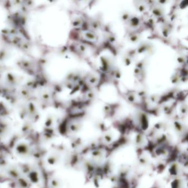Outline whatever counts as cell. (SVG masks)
<instances>
[{
	"instance_id": "cell-1",
	"label": "cell",
	"mask_w": 188,
	"mask_h": 188,
	"mask_svg": "<svg viewBox=\"0 0 188 188\" xmlns=\"http://www.w3.org/2000/svg\"><path fill=\"white\" fill-rule=\"evenodd\" d=\"M15 150L18 155L21 156H29L31 152L30 146L25 142L17 144L15 146Z\"/></svg>"
},
{
	"instance_id": "cell-2",
	"label": "cell",
	"mask_w": 188,
	"mask_h": 188,
	"mask_svg": "<svg viewBox=\"0 0 188 188\" xmlns=\"http://www.w3.org/2000/svg\"><path fill=\"white\" fill-rule=\"evenodd\" d=\"M27 177L33 184H38L39 182V175L36 170H31L27 174Z\"/></svg>"
},
{
	"instance_id": "cell-3",
	"label": "cell",
	"mask_w": 188,
	"mask_h": 188,
	"mask_svg": "<svg viewBox=\"0 0 188 188\" xmlns=\"http://www.w3.org/2000/svg\"><path fill=\"white\" fill-rule=\"evenodd\" d=\"M7 174L14 179H18L21 175V172L18 168L16 167H10L7 170Z\"/></svg>"
},
{
	"instance_id": "cell-4",
	"label": "cell",
	"mask_w": 188,
	"mask_h": 188,
	"mask_svg": "<svg viewBox=\"0 0 188 188\" xmlns=\"http://www.w3.org/2000/svg\"><path fill=\"white\" fill-rule=\"evenodd\" d=\"M60 157L58 156L57 154L53 153L49 155L47 158V162L49 164L51 165H54L57 163L59 161Z\"/></svg>"
},
{
	"instance_id": "cell-5",
	"label": "cell",
	"mask_w": 188,
	"mask_h": 188,
	"mask_svg": "<svg viewBox=\"0 0 188 188\" xmlns=\"http://www.w3.org/2000/svg\"><path fill=\"white\" fill-rule=\"evenodd\" d=\"M16 183L18 188H27L28 187V182L24 178L19 177L18 179H17Z\"/></svg>"
},
{
	"instance_id": "cell-6",
	"label": "cell",
	"mask_w": 188,
	"mask_h": 188,
	"mask_svg": "<svg viewBox=\"0 0 188 188\" xmlns=\"http://www.w3.org/2000/svg\"><path fill=\"white\" fill-rule=\"evenodd\" d=\"M19 167H20V168L19 170L20 172H21L22 173H23L24 174H28L30 172V170H31V166L28 164H21L19 165Z\"/></svg>"
},
{
	"instance_id": "cell-7",
	"label": "cell",
	"mask_w": 188,
	"mask_h": 188,
	"mask_svg": "<svg viewBox=\"0 0 188 188\" xmlns=\"http://www.w3.org/2000/svg\"><path fill=\"white\" fill-rule=\"evenodd\" d=\"M19 139V137L17 136H14L13 137H12V138L10 139V141H9V147L11 148H13V147H15L16 145H17V143Z\"/></svg>"
},
{
	"instance_id": "cell-8",
	"label": "cell",
	"mask_w": 188,
	"mask_h": 188,
	"mask_svg": "<svg viewBox=\"0 0 188 188\" xmlns=\"http://www.w3.org/2000/svg\"><path fill=\"white\" fill-rule=\"evenodd\" d=\"M8 164L6 158L2 155H0V168L6 167Z\"/></svg>"
},
{
	"instance_id": "cell-9",
	"label": "cell",
	"mask_w": 188,
	"mask_h": 188,
	"mask_svg": "<svg viewBox=\"0 0 188 188\" xmlns=\"http://www.w3.org/2000/svg\"><path fill=\"white\" fill-rule=\"evenodd\" d=\"M50 184H51V186L52 187V188H58L59 187L60 183L59 181H57V180H56L55 179H53L50 182Z\"/></svg>"
}]
</instances>
